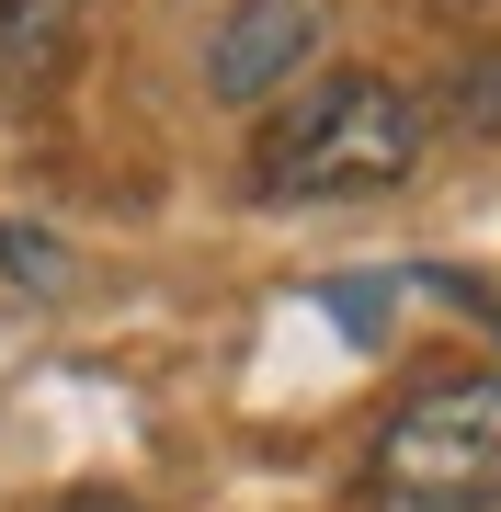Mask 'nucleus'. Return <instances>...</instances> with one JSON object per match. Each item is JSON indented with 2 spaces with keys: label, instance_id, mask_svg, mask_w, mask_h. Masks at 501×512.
<instances>
[{
  "label": "nucleus",
  "instance_id": "1",
  "mask_svg": "<svg viewBox=\"0 0 501 512\" xmlns=\"http://www.w3.org/2000/svg\"><path fill=\"white\" fill-rule=\"evenodd\" d=\"M422 137H433V114H422V92H410V80L342 69V80H319V92H308L297 114H285L274 137H262L251 183L274 194V205H342V194H388V183H410Z\"/></svg>",
  "mask_w": 501,
  "mask_h": 512
},
{
  "label": "nucleus",
  "instance_id": "2",
  "mask_svg": "<svg viewBox=\"0 0 501 512\" xmlns=\"http://www.w3.org/2000/svg\"><path fill=\"white\" fill-rule=\"evenodd\" d=\"M501 501V376L456 365L376 421L365 512H490Z\"/></svg>",
  "mask_w": 501,
  "mask_h": 512
},
{
  "label": "nucleus",
  "instance_id": "3",
  "mask_svg": "<svg viewBox=\"0 0 501 512\" xmlns=\"http://www.w3.org/2000/svg\"><path fill=\"white\" fill-rule=\"evenodd\" d=\"M308 57H319V0H228V23L205 35V80H217V103H262Z\"/></svg>",
  "mask_w": 501,
  "mask_h": 512
},
{
  "label": "nucleus",
  "instance_id": "4",
  "mask_svg": "<svg viewBox=\"0 0 501 512\" xmlns=\"http://www.w3.org/2000/svg\"><path fill=\"white\" fill-rule=\"evenodd\" d=\"M80 0H0V92H46L69 69Z\"/></svg>",
  "mask_w": 501,
  "mask_h": 512
},
{
  "label": "nucleus",
  "instance_id": "5",
  "mask_svg": "<svg viewBox=\"0 0 501 512\" xmlns=\"http://www.w3.org/2000/svg\"><path fill=\"white\" fill-rule=\"evenodd\" d=\"M0 262H12L23 285H69V274H57V251H46V239H23V228H0Z\"/></svg>",
  "mask_w": 501,
  "mask_h": 512
},
{
  "label": "nucleus",
  "instance_id": "6",
  "mask_svg": "<svg viewBox=\"0 0 501 512\" xmlns=\"http://www.w3.org/2000/svg\"><path fill=\"white\" fill-rule=\"evenodd\" d=\"M57 512H137V501H114V490H69Z\"/></svg>",
  "mask_w": 501,
  "mask_h": 512
}]
</instances>
